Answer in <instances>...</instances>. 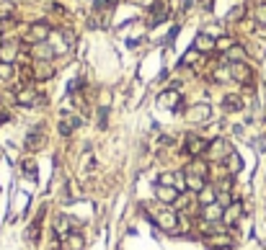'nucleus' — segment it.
Wrapping results in <instances>:
<instances>
[{"label":"nucleus","instance_id":"0eeeda50","mask_svg":"<svg viewBox=\"0 0 266 250\" xmlns=\"http://www.w3.org/2000/svg\"><path fill=\"white\" fill-rule=\"evenodd\" d=\"M29 54H31L36 62H52L57 52L52 49V44H47V41H39V44H31V47H29Z\"/></svg>","mask_w":266,"mask_h":250},{"label":"nucleus","instance_id":"58836bf2","mask_svg":"<svg viewBox=\"0 0 266 250\" xmlns=\"http://www.w3.org/2000/svg\"><path fill=\"white\" fill-rule=\"evenodd\" d=\"M263 119H266V106H263Z\"/></svg>","mask_w":266,"mask_h":250},{"label":"nucleus","instance_id":"7c9ffc66","mask_svg":"<svg viewBox=\"0 0 266 250\" xmlns=\"http://www.w3.org/2000/svg\"><path fill=\"white\" fill-rule=\"evenodd\" d=\"M197 57H199V52L192 47V52H186V54H183V60H181V67H186V65H194V62H197Z\"/></svg>","mask_w":266,"mask_h":250},{"label":"nucleus","instance_id":"4c0bfd02","mask_svg":"<svg viewBox=\"0 0 266 250\" xmlns=\"http://www.w3.org/2000/svg\"><path fill=\"white\" fill-rule=\"evenodd\" d=\"M0 47H3V36H0Z\"/></svg>","mask_w":266,"mask_h":250},{"label":"nucleus","instance_id":"ddd939ff","mask_svg":"<svg viewBox=\"0 0 266 250\" xmlns=\"http://www.w3.org/2000/svg\"><path fill=\"white\" fill-rule=\"evenodd\" d=\"M150 13H153V21H150V26H158V23L168 21V16H171V8H168L166 3H155L153 8H150Z\"/></svg>","mask_w":266,"mask_h":250},{"label":"nucleus","instance_id":"4468645a","mask_svg":"<svg viewBox=\"0 0 266 250\" xmlns=\"http://www.w3.org/2000/svg\"><path fill=\"white\" fill-rule=\"evenodd\" d=\"M186 173H192V176H202V178H209V165H207L202 157H194L192 162H189Z\"/></svg>","mask_w":266,"mask_h":250},{"label":"nucleus","instance_id":"5701e85b","mask_svg":"<svg viewBox=\"0 0 266 250\" xmlns=\"http://www.w3.org/2000/svg\"><path fill=\"white\" fill-rule=\"evenodd\" d=\"M67 235H70V225H67V219H65V217H57V222H55V237L62 240V237H67Z\"/></svg>","mask_w":266,"mask_h":250},{"label":"nucleus","instance_id":"72a5a7b5","mask_svg":"<svg viewBox=\"0 0 266 250\" xmlns=\"http://www.w3.org/2000/svg\"><path fill=\"white\" fill-rule=\"evenodd\" d=\"M13 3H0V16H3L6 21H11V16H13Z\"/></svg>","mask_w":266,"mask_h":250},{"label":"nucleus","instance_id":"f3484780","mask_svg":"<svg viewBox=\"0 0 266 250\" xmlns=\"http://www.w3.org/2000/svg\"><path fill=\"white\" fill-rule=\"evenodd\" d=\"M225 62H227V65H235V62H246V47H241V44L230 47V49L225 52Z\"/></svg>","mask_w":266,"mask_h":250},{"label":"nucleus","instance_id":"9b49d317","mask_svg":"<svg viewBox=\"0 0 266 250\" xmlns=\"http://www.w3.org/2000/svg\"><path fill=\"white\" fill-rule=\"evenodd\" d=\"M81 127V119L78 116H62L60 119V124H57V129H60V134L62 137H70L75 129H78Z\"/></svg>","mask_w":266,"mask_h":250},{"label":"nucleus","instance_id":"2f4dec72","mask_svg":"<svg viewBox=\"0 0 266 250\" xmlns=\"http://www.w3.org/2000/svg\"><path fill=\"white\" fill-rule=\"evenodd\" d=\"M21 168H23V173H26L29 178H36V165H34V160H23Z\"/></svg>","mask_w":266,"mask_h":250},{"label":"nucleus","instance_id":"7ed1b4c3","mask_svg":"<svg viewBox=\"0 0 266 250\" xmlns=\"http://www.w3.org/2000/svg\"><path fill=\"white\" fill-rule=\"evenodd\" d=\"M207 150H209V142H207L204 137L189 134V137L183 140V152H186L189 157H202V155H207Z\"/></svg>","mask_w":266,"mask_h":250},{"label":"nucleus","instance_id":"a878e982","mask_svg":"<svg viewBox=\"0 0 266 250\" xmlns=\"http://www.w3.org/2000/svg\"><path fill=\"white\" fill-rule=\"evenodd\" d=\"M253 18H256V23L266 26V0H261V3L256 6V11H253Z\"/></svg>","mask_w":266,"mask_h":250},{"label":"nucleus","instance_id":"393cba45","mask_svg":"<svg viewBox=\"0 0 266 250\" xmlns=\"http://www.w3.org/2000/svg\"><path fill=\"white\" fill-rule=\"evenodd\" d=\"M189 114H192V119L197 124H204V119H209V106H197V108H192Z\"/></svg>","mask_w":266,"mask_h":250},{"label":"nucleus","instance_id":"dca6fc26","mask_svg":"<svg viewBox=\"0 0 266 250\" xmlns=\"http://www.w3.org/2000/svg\"><path fill=\"white\" fill-rule=\"evenodd\" d=\"M16 54H18V44H16V41H3V47H0V62H11L13 65Z\"/></svg>","mask_w":266,"mask_h":250},{"label":"nucleus","instance_id":"4be33fe9","mask_svg":"<svg viewBox=\"0 0 266 250\" xmlns=\"http://www.w3.org/2000/svg\"><path fill=\"white\" fill-rule=\"evenodd\" d=\"M222 106H225V111H241L243 108V98L241 96H225V101H222Z\"/></svg>","mask_w":266,"mask_h":250},{"label":"nucleus","instance_id":"bb28decb","mask_svg":"<svg viewBox=\"0 0 266 250\" xmlns=\"http://www.w3.org/2000/svg\"><path fill=\"white\" fill-rule=\"evenodd\" d=\"M173 186H176L181 193L186 191V171H176V173H173Z\"/></svg>","mask_w":266,"mask_h":250},{"label":"nucleus","instance_id":"423d86ee","mask_svg":"<svg viewBox=\"0 0 266 250\" xmlns=\"http://www.w3.org/2000/svg\"><path fill=\"white\" fill-rule=\"evenodd\" d=\"M233 152V147H230V142L227 140H212L209 142V150H207V155H209V160H215V162H225V157Z\"/></svg>","mask_w":266,"mask_h":250},{"label":"nucleus","instance_id":"c756f323","mask_svg":"<svg viewBox=\"0 0 266 250\" xmlns=\"http://www.w3.org/2000/svg\"><path fill=\"white\" fill-rule=\"evenodd\" d=\"M243 16H246V6L241 3V6H235L230 13H227V21H241Z\"/></svg>","mask_w":266,"mask_h":250},{"label":"nucleus","instance_id":"a211bd4d","mask_svg":"<svg viewBox=\"0 0 266 250\" xmlns=\"http://www.w3.org/2000/svg\"><path fill=\"white\" fill-rule=\"evenodd\" d=\"M225 165H227V173H230V176H235V173H241V168H243V160H241V155L233 150L230 155L225 157Z\"/></svg>","mask_w":266,"mask_h":250},{"label":"nucleus","instance_id":"ea45409f","mask_svg":"<svg viewBox=\"0 0 266 250\" xmlns=\"http://www.w3.org/2000/svg\"><path fill=\"white\" fill-rule=\"evenodd\" d=\"M212 250H217V247H212Z\"/></svg>","mask_w":266,"mask_h":250},{"label":"nucleus","instance_id":"f257e3e1","mask_svg":"<svg viewBox=\"0 0 266 250\" xmlns=\"http://www.w3.org/2000/svg\"><path fill=\"white\" fill-rule=\"evenodd\" d=\"M147 217L153 219L155 227H161L166 232H176L178 219H181L178 212L173 209V206H168V204H158V206H153V209H147Z\"/></svg>","mask_w":266,"mask_h":250},{"label":"nucleus","instance_id":"e433bc0d","mask_svg":"<svg viewBox=\"0 0 266 250\" xmlns=\"http://www.w3.org/2000/svg\"><path fill=\"white\" fill-rule=\"evenodd\" d=\"M11 121V114L8 111H0V124H8Z\"/></svg>","mask_w":266,"mask_h":250},{"label":"nucleus","instance_id":"9d476101","mask_svg":"<svg viewBox=\"0 0 266 250\" xmlns=\"http://www.w3.org/2000/svg\"><path fill=\"white\" fill-rule=\"evenodd\" d=\"M42 217H44V209H39L36 219L29 222V227H26V240H29V242H39V235H42Z\"/></svg>","mask_w":266,"mask_h":250},{"label":"nucleus","instance_id":"6e6552de","mask_svg":"<svg viewBox=\"0 0 266 250\" xmlns=\"http://www.w3.org/2000/svg\"><path fill=\"white\" fill-rule=\"evenodd\" d=\"M194 49H197L199 54L215 52V49H217V39H215V36H209L207 31H202V34H197V39H194Z\"/></svg>","mask_w":266,"mask_h":250},{"label":"nucleus","instance_id":"f8f14e48","mask_svg":"<svg viewBox=\"0 0 266 250\" xmlns=\"http://www.w3.org/2000/svg\"><path fill=\"white\" fill-rule=\"evenodd\" d=\"M241 214H243L241 201H233V204L225 209V214H222V225H235V222L241 219Z\"/></svg>","mask_w":266,"mask_h":250},{"label":"nucleus","instance_id":"f03ea898","mask_svg":"<svg viewBox=\"0 0 266 250\" xmlns=\"http://www.w3.org/2000/svg\"><path fill=\"white\" fill-rule=\"evenodd\" d=\"M16 101H18V106H26V108H42V106H47V103H49V101H47V96L36 93L31 86L18 88V91H16Z\"/></svg>","mask_w":266,"mask_h":250},{"label":"nucleus","instance_id":"c9c22d12","mask_svg":"<svg viewBox=\"0 0 266 250\" xmlns=\"http://www.w3.org/2000/svg\"><path fill=\"white\" fill-rule=\"evenodd\" d=\"M158 183H163V186H173V173H161Z\"/></svg>","mask_w":266,"mask_h":250},{"label":"nucleus","instance_id":"2eb2a0df","mask_svg":"<svg viewBox=\"0 0 266 250\" xmlns=\"http://www.w3.org/2000/svg\"><path fill=\"white\" fill-rule=\"evenodd\" d=\"M52 77H55L52 62H36L34 65V80H52Z\"/></svg>","mask_w":266,"mask_h":250},{"label":"nucleus","instance_id":"c85d7f7f","mask_svg":"<svg viewBox=\"0 0 266 250\" xmlns=\"http://www.w3.org/2000/svg\"><path fill=\"white\" fill-rule=\"evenodd\" d=\"M67 242H70V247H72V250H83V245H86L81 232H75V235H67Z\"/></svg>","mask_w":266,"mask_h":250},{"label":"nucleus","instance_id":"cd10ccee","mask_svg":"<svg viewBox=\"0 0 266 250\" xmlns=\"http://www.w3.org/2000/svg\"><path fill=\"white\" fill-rule=\"evenodd\" d=\"M230 47H235V39H233V36H220V39H217V49H220V52H227Z\"/></svg>","mask_w":266,"mask_h":250},{"label":"nucleus","instance_id":"20e7f679","mask_svg":"<svg viewBox=\"0 0 266 250\" xmlns=\"http://www.w3.org/2000/svg\"><path fill=\"white\" fill-rule=\"evenodd\" d=\"M153 193H155V201L158 204H168V206H173L181 199V191L176 186H163V183H155L153 186Z\"/></svg>","mask_w":266,"mask_h":250},{"label":"nucleus","instance_id":"412c9836","mask_svg":"<svg viewBox=\"0 0 266 250\" xmlns=\"http://www.w3.org/2000/svg\"><path fill=\"white\" fill-rule=\"evenodd\" d=\"M161 106H178V101H181V96H178V91L176 88H171V91H166V93H161Z\"/></svg>","mask_w":266,"mask_h":250},{"label":"nucleus","instance_id":"39448f33","mask_svg":"<svg viewBox=\"0 0 266 250\" xmlns=\"http://www.w3.org/2000/svg\"><path fill=\"white\" fill-rule=\"evenodd\" d=\"M49 34H52V29H49L47 21H34V23L29 26L26 39H29V44H39V41H47V39H49Z\"/></svg>","mask_w":266,"mask_h":250},{"label":"nucleus","instance_id":"473e14b6","mask_svg":"<svg viewBox=\"0 0 266 250\" xmlns=\"http://www.w3.org/2000/svg\"><path fill=\"white\" fill-rule=\"evenodd\" d=\"M0 77H3V80L13 77V65L11 62H0Z\"/></svg>","mask_w":266,"mask_h":250},{"label":"nucleus","instance_id":"6ab92c4d","mask_svg":"<svg viewBox=\"0 0 266 250\" xmlns=\"http://www.w3.org/2000/svg\"><path fill=\"white\" fill-rule=\"evenodd\" d=\"M42 142H44V132H42V129H34V132L26 137V142H23V145H26V150L36 152V150L42 147Z\"/></svg>","mask_w":266,"mask_h":250},{"label":"nucleus","instance_id":"f704fd0d","mask_svg":"<svg viewBox=\"0 0 266 250\" xmlns=\"http://www.w3.org/2000/svg\"><path fill=\"white\" fill-rule=\"evenodd\" d=\"M106 116H109V111H106V106H101V108H98V127H101V129L106 127Z\"/></svg>","mask_w":266,"mask_h":250},{"label":"nucleus","instance_id":"1a4fd4ad","mask_svg":"<svg viewBox=\"0 0 266 250\" xmlns=\"http://www.w3.org/2000/svg\"><path fill=\"white\" fill-rule=\"evenodd\" d=\"M222 214H225V209L217 204V201H212V204H204L202 206V219H207V222H222Z\"/></svg>","mask_w":266,"mask_h":250},{"label":"nucleus","instance_id":"aec40b11","mask_svg":"<svg viewBox=\"0 0 266 250\" xmlns=\"http://www.w3.org/2000/svg\"><path fill=\"white\" fill-rule=\"evenodd\" d=\"M204 186H207V178L186 173V191H194V193H199V191H202Z\"/></svg>","mask_w":266,"mask_h":250},{"label":"nucleus","instance_id":"b1692460","mask_svg":"<svg viewBox=\"0 0 266 250\" xmlns=\"http://www.w3.org/2000/svg\"><path fill=\"white\" fill-rule=\"evenodd\" d=\"M197 196H199V204L204 206V204H212V201H215V196H217V191H215V188H212V186L207 183V186H204V188H202V191H199Z\"/></svg>","mask_w":266,"mask_h":250}]
</instances>
